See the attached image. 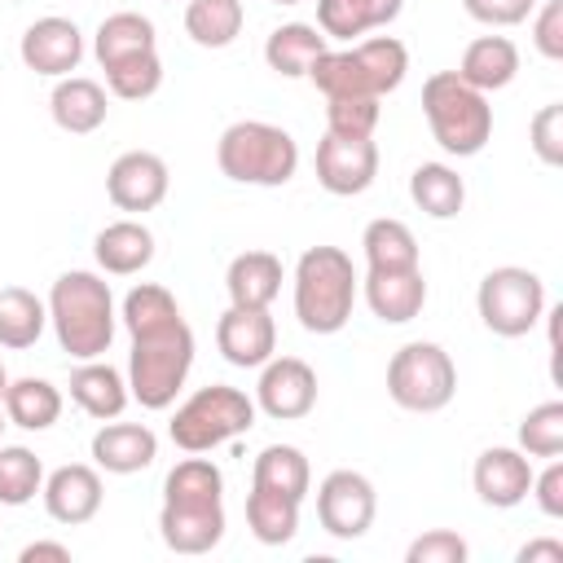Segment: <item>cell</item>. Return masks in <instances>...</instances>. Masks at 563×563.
Listing matches in <instances>:
<instances>
[{
    "instance_id": "6da1fadb",
    "label": "cell",
    "mask_w": 563,
    "mask_h": 563,
    "mask_svg": "<svg viewBox=\"0 0 563 563\" xmlns=\"http://www.w3.org/2000/svg\"><path fill=\"white\" fill-rule=\"evenodd\" d=\"M123 325L132 334L128 391L141 409H167L194 369V330L167 286L141 282L123 295Z\"/></svg>"
},
{
    "instance_id": "7a4b0ae2",
    "label": "cell",
    "mask_w": 563,
    "mask_h": 563,
    "mask_svg": "<svg viewBox=\"0 0 563 563\" xmlns=\"http://www.w3.org/2000/svg\"><path fill=\"white\" fill-rule=\"evenodd\" d=\"M48 325H53L62 352H70L75 361H97L114 339L110 282L88 268L62 273L48 290Z\"/></svg>"
},
{
    "instance_id": "3957f363",
    "label": "cell",
    "mask_w": 563,
    "mask_h": 563,
    "mask_svg": "<svg viewBox=\"0 0 563 563\" xmlns=\"http://www.w3.org/2000/svg\"><path fill=\"white\" fill-rule=\"evenodd\" d=\"M361 277L339 246H308L295 264V317L308 334H339L352 317Z\"/></svg>"
},
{
    "instance_id": "277c9868",
    "label": "cell",
    "mask_w": 563,
    "mask_h": 563,
    "mask_svg": "<svg viewBox=\"0 0 563 563\" xmlns=\"http://www.w3.org/2000/svg\"><path fill=\"white\" fill-rule=\"evenodd\" d=\"M409 70V48L396 35H374L352 48H325L308 79L325 97H387L405 84Z\"/></svg>"
},
{
    "instance_id": "5b68a950",
    "label": "cell",
    "mask_w": 563,
    "mask_h": 563,
    "mask_svg": "<svg viewBox=\"0 0 563 563\" xmlns=\"http://www.w3.org/2000/svg\"><path fill=\"white\" fill-rule=\"evenodd\" d=\"M422 114H427V128H431L435 145L444 154H457V158L479 154L488 145V136H493L488 92L471 88L457 70L427 75V84H422Z\"/></svg>"
},
{
    "instance_id": "8992f818",
    "label": "cell",
    "mask_w": 563,
    "mask_h": 563,
    "mask_svg": "<svg viewBox=\"0 0 563 563\" xmlns=\"http://www.w3.org/2000/svg\"><path fill=\"white\" fill-rule=\"evenodd\" d=\"M216 163L229 180L238 185H260L277 189L295 176L299 167V145L286 128L264 123V119H238L220 132L216 141Z\"/></svg>"
},
{
    "instance_id": "52a82bcc",
    "label": "cell",
    "mask_w": 563,
    "mask_h": 563,
    "mask_svg": "<svg viewBox=\"0 0 563 563\" xmlns=\"http://www.w3.org/2000/svg\"><path fill=\"white\" fill-rule=\"evenodd\" d=\"M251 427H255V400L229 383L198 387L167 422L172 444L185 453H207L233 435H246Z\"/></svg>"
},
{
    "instance_id": "ba28073f",
    "label": "cell",
    "mask_w": 563,
    "mask_h": 563,
    "mask_svg": "<svg viewBox=\"0 0 563 563\" xmlns=\"http://www.w3.org/2000/svg\"><path fill=\"white\" fill-rule=\"evenodd\" d=\"M457 391V365L440 343L413 339L387 361V396L409 413H440Z\"/></svg>"
},
{
    "instance_id": "9c48e42d",
    "label": "cell",
    "mask_w": 563,
    "mask_h": 563,
    "mask_svg": "<svg viewBox=\"0 0 563 563\" xmlns=\"http://www.w3.org/2000/svg\"><path fill=\"white\" fill-rule=\"evenodd\" d=\"M475 308H479V321L493 334L523 339L545 317V282L532 268L501 264V268L484 273L479 290H475Z\"/></svg>"
},
{
    "instance_id": "30bf717a",
    "label": "cell",
    "mask_w": 563,
    "mask_h": 563,
    "mask_svg": "<svg viewBox=\"0 0 563 563\" xmlns=\"http://www.w3.org/2000/svg\"><path fill=\"white\" fill-rule=\"evenodd\" d=\"M378 510L374 484L361 471H330L317 488V519L334 541H356L369 532Z\"/></svg>"
},
{
    "instance_id": "8fae6325",
    "label": "cell",
    "mask_w": 563,
    "mask_h": 563,
    "mask_svg": "<svg viewBox=\"0 0 563 563\" xmlns=\"http://www.w3.org/2000/svg\"><path fill=\"white\" fill-rule=\"evenodd\" d=\"M378 176V145L374 136H339L325 132L317 141V185L334 198L365 194Z\"/></svg>"
},
{
    "instance_id": "7c38bea8",
    "label": "cell",
    "mask_w": 563,
    "mask_h": 563,
    "mask_svg": "<svg viewBox=\"0 0 563 563\" xmlns=\"http://www.w3.org/2000/svg\"><path fill=\"white\" fill-rule=\"evenodd\" d=\"M317 405V369L299 356H268L260 365L255 383V409H264L277 422L308 418Z\"/></svg>"
},
{
    "instance_id": "4fadbf2b",
    "label": "cell",
    "mask_w": 563,
    "mask_h": 563,
    "mask_svg": "<svg viewBox=\"0 0 563 563\" xmlns=\"http://www.w3.org/2000/svg\"><path fill=\"white\" fill-rule=\"evenodd\" d=\"M167 185H172V176H167V163L158 158V154H150V150H128V154H119L114 163H110V172H106V194H110V202L119 207V211H154L163 198H167Z\"/></svg>"
},
{
    "instance_id": "5bb4252c",
    "label": "cell",
    "mask_w": 563,
    "mask_h": 563,
    "mask_svg": "<svg viewBox=\"0 0 563 563\" xmlns=\"http://www.w3.org/2000/svg\"><path fill=\"white\" fill-rule=\"evenodd\" d=\"M216 347H220V356L229 365L260 369L277 352V325H273L268 308H238V303H229V312L216 321Z\"/></svg>"
},
{
    "instance_id": "9a60e30c",
    "label": "cell",
    "mask_w": 563,
    "mask_h": 563,
    "mask_svg": "<svg viewBox=\"0 0 563 563\" xmlns=\"http://www.w3.org/2000/svg\"><path fill=\"white\" fill-rule=\"evenodd\" d=\"M532 475H537V471H532V457H528L523 449L493 444V449H484V453L475 457L471 484H475V493H479L484 506H493V510H510V506H519V501L528 497Z\"/></svg>"
},
{
    "instance_id": "2e32d148",
    "label": "cell",
    "mask_w": 563,
    "mask_h": 563,
    "mask_svg": "<svg viewBox=\"0 0 563 563\" xmlns=\"http://www.w3.org/2000/svg\"><path fill=\"white\" fill-rule=\"evenodd\" d=\"M18 53H22L26 70L62 79V75H70V70L79 66V57H84V35H79V26H75L70 18H35V22L22 31Z\"/></svg>"
},
{
    "instance_id": "e0dca14e",
    "label": "cell",
    "mask_w": 563,
    "mask_h": 563,
    "mask_svg": "<svg viewBox=\"0 0 563 563\" xmlns=\"http://www.w3.org/2000/svg\"><path fill=\"white\" fill-rule=\"evenodd\" d=\"M44 510H48V519H57V523H66V528H79V523H88L97 510H101V475H97V466H88V462H66V466H57L48 479H44Z\"/></svg>"
},
{
    "instance_id": "ac0fdd59",
    "label": "cell",
    "mask_w": 563,
    "mask_h": 563,
    "mask_svg": "<svg viewBox=\"0 0 563 563\" xmlns=\"http://www.w3.org/2000/svg\"><path fill=\"white\" fill-rule=\"evenodd\" d=\"M361 290H365L369 312H374L378 321H387V325H405V321H413V317L422 312V303H427V277H422V264H418V268H391V273L369 268L365 282H361Z\"/></svg>"
},
{
    "instance_id": "d6986e66",
    "label": "cell",
    "mask_w": 563,
    "mask_h": 563,
    "mask_svg": "<svg viewBox=\"0 0 563 563\" xmlns=\"http://www.w3.org/2000/svg\"><path fill=\"white\" fill-rule=\"evenodd\" d=\"M158 457V435L145 422H106L92 435V462L106 475H136Z\"/></svg>"
},
{
    "instance_id": "ffe728a7",
    "label": "cell",
    "mask_w": 563,
    "mask_h": 563,
    "mask_svg": "<svg viewBox=\"0 0 563 563\" xmlns=\"http://www.w3.org/2000/svg\"><path fill=\"white\" fill-rule=\"evenodd\" d=\"M106 88L97 79H84V75H62L53 97H48V114L62 132L70 136H88L106 123Z\"/></svg>"
},
{
    "instance_id": "44dd1931",
    "label": "cell",
    "mask_w": 563,
    "mask_h": 563,
    "mask_svg": "<svg viewBox=\"0 0 563 563\" xmlns=\"http://www.w3.org/2000/svg\"><path fill=\"white\" fill-rule=\"evenodd\" d=\"M70 400L97 418V422H110L128 409L132 391H128V378L110 365V361H84L75 374H70Z\"/></svg>"
},
{
    "instance_id": "7402d4cb",
    "label": "cell",
    "mask_w": 563,
    "mask_h": 563,
    "mask_svg": "<svg viewBox=\"0 0 563 563\" xmlns=\"http://www.w3.org/2000/svg\"><path fill=\"white\" fill-rule=\"evenodd\" d=\"M92 255H97L101 273L132 277L154 260V233L141 220H114L92 238Z\"/></svg>"
},
{
    "instance_id": "603a6c76",
    "label": "cell",
    "mask_w": 563,
    "mask_h": 563,
    "mask_svg": "<svg viewBox=\"0 0 563 563\" xmlns=\"http://www.w3.org/2000/svg\"><path fill=\"white\" fill-rule=\"evenodd\" d=\"M224 290H229V303H238V308H268L282 295V260L273 251L233 255V264L224 273Z\"/></svg>"
},
{
    "instance_id": "cb8c5ba5",
    "label": "cell",
    "mask_w": 563,
    "mask_h": 563,
    "mask_svg": "<svg viewBox=\"0 0 563 563\" xmlns=\"http://www.w3.org/2000/svg\"><path fill=\"white\" fill-rule=\"evenodd\" d=\"M163 506L180 510H211L224 506V475L211 457H185L163 479Z\"/></svg>"
},
{
    "instance_id": "d4e9b609",
    "label": "cell",
    "mask_w": 563,
    "mask_h": 563,
    "mask_svg": "<svg viewBox=\"0 0 563 563\" xmlns=\"http://www.w3.org/2000/svg\"><path fill=\"white\" fill-rule=\"evenodd\" d=\"M457 75L479 92H497L519 75V48L506 35H479L462 48Z\"/></svg>"
},
{
    "instance_id": "484cf974",
    "label": "cell",
    "mask_w": 563,
    "mask_h": 563,
    "mask_svg": "<svg viewBox=\"0 0 563 563\" xmlns=\"http://www.w3.org/2000/svg\"><path fill=\"white\" fill-rule=\"evenodd\" d=\"M405 0H317V26L325 40H356L374 26L396 22Z\"/></svg>"
},
{
    "instance_id": "4316f807",
    "label": "cell",
    "mask_w": 563,
    "mask_h": 563,
    "mask_svg": "<svg viewBox=\"0 0 563 563\" xmlns=\"http://www.w3.org/2000/svg\"><path fill=\"white\" fill-rule=\"evenodd\" d=\"M330 48V40L321 35V26H308V22H286L277 26L268 40H264V62L268 70L286 75V79H299L312 70V62Z\"/></svg>"
},
{
    "instance_id": "83f0119b",
    "label": "cell",
    "mask_w": 563,
    "mask_h": 563,
    "mask_svg": "<svg viewBox=\"0 0 563 563\" xmlns=\"http://www.w3.org/2000/svg\"><path fill=\"white\" fill-rule=\"evenodd\" d=\"M299 506L303 501L290 497V493H273V488L251 484V493H246V528H251V537L264 541V545L295 541V532H299Z\"/></svg>"
},
{
    "instance_id": "f1b7e54d",
    "label": "cell",
    "mask_w": 563,
    "mask_h": 563,
    "mask_svg": "<svg viewBox=\"0 0 563 563\" xmlns=\"http://www.w3.org/2000/svg\"><path fill=\"white\" fill-rule=\"evenodd\" d=\"M158 48V35H154V22L145 13H132V9H119L110 18H101L97 35H92V53L101 66H114L123 57H136V53H150Z\"/></svg>"
},
{
    "instance_id": "f546056e",
    "label": "cell",
    "mask_w": 563,
    "mask_h": 563,
    "mask_svg": "<svg viewBox=\"0 0 563 563\" xmlns=\"http://www.w3.org/2000/svg\"><path fill=\"white\" fill-rule=\"evenodd\" d=\"M48 325V303L26 286H0V347L22 352L35 347V339Z\"/></svg>"
},
{
    "instance_id": "4dcf8cb0",
    "label": "cell",
    "mask_w": 563,
    "mask_h": 563,
    "mask_svg": "<svg viewBox=\"0 0 563 563\" xmlns=\"http://www.w3.org/2000/svg\"><path fill=\"white\" fill-rule=\"evenodd\" d=\"M4 418L22 431H48L62 418V391L48 378H13L4 387Z\"/></svg>"
},
{
    "instance_id": "1f68e13d",
    "label": "cell",
    "mask_w": 563,
    "mask_h": 563,
    "mask_svg": "<svg viewBox=\"0 0 563 563\" xmlns=\"http://www.w3.org/2000/svg\"><path fill=\"white\" fill-rule=\"evenodd\" d=\"M409 198H413V207L427 211L431 220H453V216L462 211V202H466V185H462V176H457L453 167H444V163H422V167H413V176H409Z\"/></svg>"
},
{
    "instance_id": "d6a6232c",
    "label": "cell",
    "mask_w": 563,
    "mask_h": 563,
    "mask_svg": "<svg viewBox=\"0 0 563 563\" xmlns=\"http://www.w3.org/2000/svg\"><path fill=\"white\" fill-rule=\"evenodd\" d=\"M361 246H365V264L378 268V273H391V268H418V238L405 220H369L365 233H361Z\"/></svg>"
},
{
    "instance_id": "836d02e7",
    "label": "cell",
    "mask_w": 563,
    "mask_h": 563,
    "mask_svg": "<svg viewBox=\"0 0 563 563\" xmlns=\"http://www.w3.org/2000/svg\"><path fill=\"white\" fill-rule=\"evenodd\" d=\"M251 484L260 488H273V493H290V497H308V484H312V466L303 457V449L295 444H268L260 449L255 466H251Z\"/></svg>"
},
{
    "instance_id": "e575fe53",
    "label": "cell",
    "mask_w": 563,
    "mask_h": 563,
    "mask_svg": "<svg viewBox=\"0 0 563 563\" xmlns=\"http://www.w3.org/2000/svg\"><path fill=\"white\" fill-rule=\"evenodd\" d=\"M185 31L202 48H229L242 35V0H189Z\"/></svg>"
},
{
    "instance_id": "d590c367",
    "label": "cell",
    "mask_w": 563,
    "mask_h": 563,
    "mask_svg": "<svg viewBox=\"0 0 563 563\" xmlns=\"http://www.w3.org/2000/svg\"><path fill=\"white\" fill-rule=\"evenodd\" d=\"M44 488V462L26 444H0V506H26Z\"/></svg>"
},
{
    "instance_id": "8d00e7d4",
    "label": "cell",
    "mask_w": 563,
    "mask_h": 563,
    "mask_svg": "<svg viewBox=\"0 0 563 563\" xmlns=\"http://www.w3.org/2000/svg\"><path fill=\"white\" fill-rule=\"evenodd\" d=\"M106 70V88L119 97V101H145L163 88V62H158V48L150 53H136V57H123L114 66H101Z\"/></svg>"
},
{
    "instance_id": "74e56055",
    "label": "cell",
    "mask_w": 563,
    "mask_h": 563,
    "mask_svg": "<svg viewBox=\"0 0 563 563\" xmlns=\"http://www.w3.org/2000/svg\"><path fill=\"white\" fill-rule=\"evenodd\" d=\"M519 449L528 457H559L563 453V400H545V405L523 413Z\"/></svg>"
},
{
    "instance_id": "f35d334b",
    "label": "cell",
    "mask_w": 563,
    "mask_h": 563,
    "mask_svg": "<svg viewBox=\"0 0 563 563\" xmlns=\"http://www.w3.org/2000/svg\"><path fill=\"white\" fill-rule=\"evenodd\" d=\"M378 97H325V132L339 136H374Z\"/></svg>"
},
{
    "instance_id": "ab89813d",
    "label": "cell",
    "mask_w": 563,
    "mask_h": 563,
    "mask_svg": "<svg viewBox=\"0 0 563 563\" xmlns=\"http://www.w3.org/2000/svg\"><path fill=\"white\" fill-rule=\"evenodd\" d=\"M532 154L545 163V167H559L563 163V106L550 101L532 114Z\"/></svg>"
},
{
    "instance_id": "60d3db41",
    "label": "cell",
    "mask_w": 563,
    "mask_h": 563,
    "mask_svg": "<svg viewBox=\"0 0 563 563\" xmlns=\"http://www.w3.org/2000/svg\"><path fill=\"white\" fill-rule=\"evenodd\" d=\"M405 559L409 563H466V541L449 528H431L405 550Z\"/></svg>"
},
{
    "instance_id": "b9f144b4",
    "label": "cell",
    "mask_w": 563,
    "mask_h": 563,
    "mask_svg": "<svg viewBox=\"0 0 563 563\" xmlns=\"http://www.w3.org/2000/svg\"><path fill=\"white\" fill-rule=\"evenodd\" d=\"M537 22H532V44L541 57L550 62H563V0H545L541 9H532Z\"/></svg>"
},
{
    "instance_id": "7bdbcfd3",
    "label": "cell",
    "mask_w": 563,
    "mask_h": 563,
    "mask_svg": "<svg viewBox=\"0 0 563 563\" xmlns=\"http://www.w3.org/2000/svg\"><path fill=\"white\" fill-rule=\"evenodd\" d=\"M462 4H466V13H471L475 22H484V26H519V22H528L532 9H537V0H462Z\"/></svg>"
},
{
    "instance_id": "ee69618b",
    "label": "cell",
    "mask_w": 563,
    "mask_h": 563,
    "mask_svg": "<svg viewBox=\"0 0 563 563\" xmlns=\"http://www.w3.org/2000/svg\"><path fill=\"white\" fill-rule=\"evenodd\" d=\"M528 493L537 497V506H541L545 519H563V462L550 457V466L541 475H532V488Z\"/></svg>"
},
{
    "instance_id": "f6af8a7d",
    "label": "cell",
    "mask_w": 563,
    "mask_h": 563,
    "mask_svg": "<svg viewBox=\"0 0 563 563\" xmlns=\"http://www.w3.org/2000/svg\"><path fill=\"white\" fill-rule=\"evenodd\" d=\"M519 563H563V541H554V537L528 541V545L519 550Z\"/></svg>"
},
{
    "instance_id": "bcb514c9",
    "label": "cell",
    "mask_w": 563,
    "mask_h": 563,
    "mask_svg": "<svg viewBox=\"0 0 563 563\" xmlns=\"http://www.w3.org/2000/svg\"><path fill=\"white\" fill-rule=\"evenodd\" d=\"M22 563H40V559H53V563H70V550L62 545V541H31L22 554H18Z\"/></svg>"
},
{
    "instance_id": "7dc6e473",
    "label": "cell",
    "mask_w": 563,
    "mask_h": 563,
    "mask_svg": "<svg viewBox=\"0 0 563 563\" xmlns=\"http://www.w3.org/2000/svg\"><path fill=\"white\" fill-rule=\"evenodd\" d=\"M4 387H9V374H4V365H0V400H4Z\"/></svg>"
},
{
    "instance_id": "c3c4849f",
    "label": "cell",
    "mask_w": 563,
    "mask_h": 563,
    "mask_svg": "<svg viewBox=\"0 0 563 563\" xmlns=\"http://www.w3.org/2000/svg\"><path fill=\"white\" fill-rule=\"evenodd\" d=\"M4 422H9V418H4V400H0V431H4Z\"/></svg>"
},
{
    "instance_id": "681fc988",
    "label": "cell",
    "mask_w": 563,
    "mask_h": 563,
    "mask_svg": "<svg viewBox=\"0 0 563 563\" xmlns=\"http://www.w3.org/2000/svg\"><path fill=\"white\" fill-rule=\"evenodd\" d=\"M273 4H299V0H273Z\"/></svg>"
}]
</instances>
